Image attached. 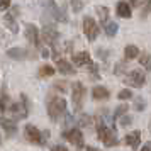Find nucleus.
<instances>
[{
  "mask_svg": "<svg viewBox=\"0 0 151 151\" xmlns=\"http://www.w3.org/2000/svg\"><path fill=\"white\" fill-rule=\"evenodd\" d=\"M134 107H136V110H139V112L144 110L146 105H144V100L141 99V97H136V99H134Z\"/></svg>",
  "mask_w": 151,
  "mask_h": 151,
  "instance_id": "bb28decb",
  "label": "nucleus"
},
{
  "mask_svg": "<svg viewBox=\"0 0 151 151\" xmlns=\"http://www.w3.org/2000/svg\"><path fill=\"white\" fill-rule=\"evenodd\" d=\"M131 97H132V93H131V90H121V92H119V95H117V99H119V100H127V99H131Z\"/></svg>",
  "mask_w": 151,
  "mask_h": 151,
  "instance_id": "a878e982",
  "label": "nucleus"
},
{
  "mask_svg": "<svg viewBox=\"0 0 151 151\" xmlns=\"http://www.w3.org/2000/svg\"><path fill=\"white\" fill-rule=\"evenodd\" d=\"M73 63H75L76 66H85L87 70H90L92 73H95L97 75V66L93 65V61H92V58H90V55L87 53V51H82V53H76V55H73ZM99 76V75H97Z\"/></svg>",
  "mask_w": 151,
  "mask_h": 151,
  "instance_id": "7ed1b4c3",
  "label": "nucleus"
},
{
  "mask_svg": "<svg viewBox=\"0 0 151 151\" xmlns=\"http://www.w3.org/2000/svg\"><path fill=\"white\" fill-rule=\"evenodd\" d=\"M51 75H55V68H53V66L44 65V66L39 68V76H41V78H48V76H51Z\"/></svg>",
  "mask_w": 151,
  "mask_h": 151,
  "instance_id": "5701e85b",
  "label": "nucleus"
},
{
  "mask_svg": "<svg viewBox=\"0 0 151 151\" xmlns=\"http://www.w3.org/2000/svg\"><path fill=\"white\" fill-rule=\"evenodd\" d=\"M87 151H100V150H97V148H92V146H88V148H87Z\"/></svg>",
  "mask_w": 151,
  "mask_h": 151,
  "instance_id": "f704fd0d",
  "label": "nucleus"
},
{
  "mask_svg": "<svg viewBox=\"0 0 151 151\" xmlns=\"http://www.w3.org/2000/svg\"><path fill=\"white\" fill-rule=\"evenodd\" d=\"M97 134L100 137V141L104 143V146H107V148H112V146H116L119 143L114 129H110L109 126H105L104 121H100V119L97 121Z\"/></svg>",
  "mask_w": 151,
  "mask_h": 151,
  "instance_id": "f03ea898",
  "label": "nucleus"
},
{
  "mask_svg": "<svg viewBox=\"0 0 151 151\" xmlns=\"http://www.w3.org/2000/svg\"><path fill=\"white\" fill-rule=\"evenodd\" d=\"M0 126H2L4 129L7 131L9 136H14L15 132H17V126H15V122H14V121H10V119L0 117Z\"/></svg>",
  "mask_w": 151,
  "mask_h": 151,
  "instance_id": "dca6fc26",
  "label": "nucleus"
},
{
  "mask_svg": "<svg viewBox=\"0 0 151 151\" xmlns=\"http://www.w3.org/2000/svg\"><path fill=\"white\" fill-rule=\"evenodd\" d=\"M51 151H68V148H65V146H61V144H56V146L51 148Z\"/></svg>",
  "mask_w": 151,
  "mask_h": 151,
  "instance_id": "473e14b6",
  "label": "nucleus"
},
{
  "mask_svg": "<svg viewBox=\"0 0 151 151\" xmlns=\"http://www.w3.org/2000/svg\"><path fill=\"white\" fill-rule=\"evenodd\" d=\"M83 32L87 36L88 41H95L97 36H99V26L92 17H85L83 19Z\"/></svg>",
  "mask_w": 151,
  "mask_h": 151,
  "instance_id": "423d86ee",
  "label": "nucleus"
},
{
  "mask_svg": "<svg viewBox=\"0 0 151 151\" xmlns=\"http://www.w3.org/2000/svg\"><path fill=\"white\" fill-rule=\"evenodd\" d=\"M10 7V0H0V10H7Z\"/></svg>",
  "mask_w": 151,
  "mask_h": 151,
  "instance_id": "7c9ffc66",
  "label": "nucleus"
},
{
  "mask_svg": "<svg viewBox=\"0 0 151 151\" xmlns=\"http://www.w3.org/2000/svg\"><path fill=\"white\" fill-rule=\"evenodd\" d=\"M124 143L127 144L129 148H132V150H137V148L141 146V132H139V131L129 132L127 136L124 137Z\"/></svg>",
  "mask_w": 151,
  "mask_h": 151,
  "instance_id": "f8f14e48",
  "label": "nucleus"
},
{
  "mask_svg": "<svg viewBox=\"0 0 151 151\" xmlns=\"http://www.w3.org/2000/svg\"><path fill=\"white\" fill-rule=\"evenodd\" d=\"M146 82V78H144V73L141 70H131L129 73L126 75V83L129 85V87H136V88H141Z\"/></svg>",
  "mask_w": 151,
  "mask_h": 151,
  "instance_id": "39448f33",
  "label": "nucleus"
},
{
  "mask_svg": "<svg viewBox=\"0 0 151 151\" xmlns=\"http://www.w3.org/2000/svg\"><path fill=\"white\" fill-rule=\"evenodd\" d=\"M127 105H121V107H117V110H116V114H114V119H121V117L127 112Z\"/></svg>",
  "mask_w": 151,
  "mask_h": 151,
  "instance_id": "393cba45",
  "label": "nucleus"
},
{
  "mask_svg": "<svg viewBox=\"0 0 151 151\" xmlns=\"http://www.w3.org/2000/svg\"><path fill=\"white\" fill-rule=\"evenodd\" d=\"M56 68L60 70V73H63V75H75L76 70L71 66V63L66 61V60H58L56 61Z\"/></svg>",
  "mask_w": 151,
  "mask_h": 151,
  "instance_id": "4468645a",
  "label": "nucleus"
},
{
  "mask_svg": "<svg viewBox=\"0 0 151 151\" xmlns=\"http://www.w3.org/2000/svg\"><path fill=\"white\" fill-rule=\"evenodd\" d=\"M0 143H2V137H0Z\"/></svg>",
  "mask_w": 151,
  "mask_h": 151,
  "instance_id": "4c0bfd02",
  "label": "nucleus"
},
{
  "mask_svg": "<svg viewBox=\"0 0 151 151\" xmlns=\"http://www.w3.org/2000/svg\"><path fill=\"white\" fill-rule=\"evenodd\" d=\"M132 122V119H131V116H126V117H121V126H129V124Z\"/></svg>",
  "mask_w": 151,
  "mask_h": 151,
  "instance_id": "c756f323",
  "label": "nucleus"
},
{
  "mask_svg": "<svg viewBox=\"0 0 151 151\" xmlns=\"http://www.w3.org/2000/svg\"><path fill=\"white\" fill-rule=\"evenodd\" d=\"M141 65H143L144 68L148 70V71H151V55H144V56H141Z\"/></svg>",
  "mask_w": 151,
  "mask_h": 151,
  "instance_id": "b1692460",
  "label": "nucleus"
},
{
  "mask_svg": "<svg viewBox=\"0 0 151 151\" xmlns=\"http://www.w3.org/2000/svg\"><path fill=\"white\" fill-rule=\"evenodd\" d=\"M4 24H5V26H7V27L10 29V31H12L14 34H17V32H19V27H17V22L14 21V17H12L10 14H5V17H4Z\"/></svg>",
  "mask_w": 151,
  "mask_h": 151,
  "instance_id": "412c9836",
  "label": "nucleus"
},
{
  "mask_svg": "<svg viewBox=\"0 0 151 151\" xmlns=\"http://www.w3.org/2000/svg\"><path fill=\"white\" fill-rule=\"evenodd\" d=\"M44 7H46V10L51 14L53 19H56V21H60V22H66V15L56 7V4L53 0H44Z\"/></svg>",
  "mask_w": 151,
  "mask_h": 151,
  "instance_id": "1a4fd4ad",
  "label": "nucleus"
},
{
  "mask_svg": "<svg viewBox=\"0 0 151 151\" xmlns=\"http://www.w3.org/2000/svg\"><path fill=\"white\" fill-rule=\"evenodd\" d=\"M24 34H26V39L32 46H39V31H37L34 24H27L26 29H24Z\"/></svg>",
  "mask_w": 151,
  "mask_h": 151,
  "instance_id": "9d476101",
  "label": "nucleus"
},
{
  "mask_svg": "<svg viewBox=\"0 0 151 151\" xmlns=\"http://www.w3.org/2000/svg\"><path fill=\"white\" fill-rule=\"evenodd\" d=\"M95 12L99 14V19H100V22L105 26V24L109 22V9L104 7V5H97V7H95Z\"/></svg>",
  "mask_w": 151,
  "mask_h": 151,
  "instance_id": "6ab92c4d",
  "label": "nucleus"
},
{
  "mask_svg": "<svg viewBox=\"0 0 151 151\" xmlns=\"http://www.w3.org/2000/svg\"><path fill=\"white\" fill-rule=\"evenodd\" d=\"M7 110H10V114L14 116V119H24V117L27 116L26 105H21V104H10L7 107Z\"/></svg>",
  "mask_w": 151,
  "mask_h": 151,
  "instance_id": "ddd939ff",
  "label": "nucleus"
},
{
  "mask_svg": "<svg viewBox=\"0 0 151 151\" xmlns=\"http://www.w3.org/2000/svg\"><path fill=\"white\" fill-rule=\"evenodd\" d=\"M42 39L48 42V44H55V42L60 39V32H58L55 27L46 26V27H42Z\"/></svg>",
  "mask_w": 151,
  "mask_h": 151,
  "instance_id": "9b49d317",
  "label": "nucleus"
},
{
  "mask_svg": "<svg viewBox=\"0 0 151 151\" xmlns=\"http://www.w3.org/2000/svg\"><path fill=\"white\" fill-rule=\"evenodd\" d=\"M137 55H139V49H137L134 44L126 46V49H124V56H126V60H136Z\"/></svg>",
  "mask_w": 151,
  "mask_h": 151,
  "instance_id": "aec40b11",
  "label": "nucleus"
},
{
  "mask_svg": "<svg viewBox=\"0 0 151 151\" xmlns=\"http://www.w3.org/2000/svg\"><path fill=\"white\" fill-rule=\"evenodd\" d=\"M92 97L95 100H105V99H109V90L105 88V87H93Z\"/></svg>",
  "mask_w": 151,
  "mask_h": 151,
  "instance_id": "a211bd4d",
  "label": "nucleus"
},
{
  "mask_svg": "<svg viewBox=\"0 0 151 151\" xmlns=\"http://www.w3.org/2000/svg\"><path fill=\"white\" fill-rule=\"evenodd\" d=\"M66 114V100L61 97H49L48 100V116L53 122H58Z\"/></svg>",
  "mask_w": 151,
  "mask_h": 151,
  "instance_id": "f257e3e1",
  "label": "nucleus"
},
{
  "mask_svg": "<svg viewBox=\"0 0 151 151\" xmlns=\"http://www.w3.org/2000/svg\"><path fill=\"white\" fill-rule=\"evenodd\" d=\"M150 127H151V124H150Z\"/></svg>",
  "mask_w": 151,
  "mask_h": 151,
  "instance_id": "58836bf2",
  "label": "nucleus"
},
{
  "mask_svg": "<svg viewBox=\"0 0 151 151\" xmlns=\"http://www.w3.org/2000/svg\"><path fill=\"white\" fill-rule=\"evenodd\" d=\"M63 137L68 139L71 144H75L76 148H83V134L80 129H70V131H65L63 132Z\"/></svg>",
  "mask_w": 151,
  "mask_h": 151,
  "instance_id": "6e6552de",
  "label": "nucleus"
},
{
  "mask_svg": "<svg viewBox=\"0 0 151 151\" xmlns=\"http://www.w3.org/2000/svg\"><path fill=\"white\" fill-rule=\"evenodd\" d=\"M141 151H151V143H146L143 146V150H141Z\"/></svg>",
  "mask_w": 151,
  "mask_h": 151,
  "instance_id": "72a5a7b5",
  "label": "nucleus"
},
{
  "mask_svg": "<svg viewBox=\"0 0 151 151\" xmlns=\"http://www.w3.org/2000/svg\"><path fill=\"white\" fill-rule=\"evenodd\" d=\"M124 71H126V65H124V63H117L116 65V75H121Z\"/></svg>",
  "mask_w": 151,
  "mask_h": 151,
  "instance_id": "c85d7f7f",
  "label": "nucleus"
},
{
  "mask_svg": "<svg viewBox=\"0 0 151 151\" xmlns=\"http://www.w3.org/2000/svg\"><path fill=\"white\" fill-rule=\"evenodd\" d=\"M27 51L22 48H10L7 49V56L9 58H12V60H26L27 58Z\"/></svg>",
  "mask_w": 151,
  "mask_h": 151,
  "instance_id": "2eb2a0df",
  "label": "nucleus"
},
{
  "mask_svg": "<svg viewBox=\"0 0 151 151\" xmlns=\"http://www.w3.org/2000/svg\"><path fill=\"white\" fill-rule=\"evenodd\" d=\"M129 2L132 4V5H136V4H137V0H129Z\"/></svg>",
  "mask_w": 151,
  "mask_h": 151,
  "instance_id": "c9c22d12",
  "label": "nucleus"
},
{
  "mask_svg": "<svg viewBox=\"0 0 151 151\" xmlns=\"http://www.w3.org/2000/svg\"><path fill=\"white\" fill-rule=\"evenodd\" d=\"M71 7H73V10H75V12H80V10H82V7H83V4L80 2V0H71Z\"/></svg>",
  "mask_w": 151,
  "mask_h": 151,
  "instance_id": "cd10ccee",
  "label": "nucleus"
},
{
  "mask_svg": "<svg viewBox=\"0 0 151 151\" xmlns=\"http://www.w3.org/2000/svg\"><path fill=\"white\" fill-rule=\"evenodd\" d=\"M24 132H26V137H27L31 143H36V144H44V141H46V137L42 136V132L36 126H32V124H27L26 126V129H24Z\"/></svg>",
  "mask_w": 151,
  "mask_h": 151,
  "instance_id": "0eeeda50",
  "label": "nucleus"
},
{
  "mask_svg": "<svg viewBox=\"0 0 151 151\" xmlns=\"http://www.w3.org/2000/svg\"><path fill=\"white\" fill-rule=\"evenodd\" d=\"M83 95H85V87H83L80 82H75V83H73V87H71V102H73L75 110L82 109Z\"/></svg>",
  "mask_w": 151,
  "mask_h": 151,
  "instance_id": "20e7f679",
  "label": "nucleus"
},
{
  "mask_svg": "<svg viewBox=\"0 0 151 151\" xmlns=\"http://www.w3.org/2000/svg\"><path fill=\"white\" fill-rule=\"evenodd\" d=\"M116 9H117V15H119V17H122V19H129L131 14H132L127 2H119Z\"/></svg>",
  "mask_w": 151,
  "mask_h": 151,
  "instance_id": "f3484780",
  "label": "nucleus"
},
{
  "mask_svg": "<svg viewBox=\"0 0 151 151\" xmlns=\"http://www.w3.org/2000/svg\"><path fill=\"white\" fill-rule=\"evenodd\" d=\"M117 31H119V26H117L116 22H107L105 24V34L109 36V37H114L117 34Z\"/></svg>",
  "mask_w": 151,
  "mask_h": 151,
  "instance_id": "4be33fe9",
  "label": "nucleus"
},
{
  "mask_svg": "<svg viewBox=\"0 0 151 151\" xmlns=\"http://www.w3.org/2000/svg\"><path fill=\"white\" fill-rule=\"evenodd\" d=\"M148 4H150V7H151V0H148Z\"/></svg>",
  "mask_w": 151,
  "mask_h": 151,
  "instance_id": "e433bc0d",
  "label": "nucleus"
},
{
  "mask_svg": "<svg viewBox=\"0 0 151 151\" xmlns=\"http://www.w3.org/2000/svg\"><path fill=\"white\" fill-rule=\"evenodd\" d=\"M80 124H82V126H90V117L88 116H82L80 117Z\"/></svg>",
  "mask_w": 151,
  "mask_h": 151,
  "instance_id": "2f4dec72",
  "label": "nucleus"
}]
</instances>
